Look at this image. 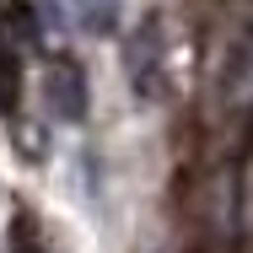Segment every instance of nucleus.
I'll list each match as a JSON object with an SVG mask.
<instances>
[{"label": "nucleus", "mask_w": 253, "mask_h": 253, "mask_svg": "<svg viewBox=\"0 0 253 253\" xmlns=\"http://www.w3.org/2000/svg\"><path fill=\"white\" fill-rule=\"evenodd\" d=\"M156 38H162V27H156V22H140V27L129 33V43H124V76H129V86L140 92V102L167 97V70H162Z\"/></svg>", "instance_id": "f257e3e1"}, {"label": "nucleus", "mask_w": 253, "mask_h": 253, "mask_svg": "<svg viewBox=\"0 0 253 253\" xmlns=\"http://www.w3.org/2000/svg\"><path fill=\"white\" fill-rule=\"evenodd\" d=\"M43 92H49V108L59 119H70V124L86 113V76H81L76 59H54L49 76H43Z\"/></svg>", "instance_id": "f03ea898"}, {"label": "nucleus", "mask_w": 253, "mask_h": 253, "mask_svg": "<svg viewBox=\"0 0 253 253\" xmlns=\"http://www.w3.org/2000/svg\"><path fill=\"white\" fill-rule=\"evenodd\" d=\"M5 33L22 38V43H38V33H43L38 5H33V0H11V5H5ZM5 33H0V38H5Z\"/></svg>", "instance_id": "7ed1b4c3"}, {"label": "nucleus", "mask_w": 253, "mask_h": 253, "mask_svg": "<svg viewBox=\"0 0 253 253\" xmlns=\"http://www.w3.org/2000/svg\"><path fill=\"white\" fill-rule=\"evenodd\" d=\"M22 102V59H16V49L0 38V113H11Z\"/></svg>", "instance_id": "20e7f679"}, {"label": "nucleus", "mask_w": 253, "mask_h": 253, "mask_svg": "<svg viewBox=\"0 0 253 253\" xmlns=\"http://www.w3.org/2000/svg\"><path fill=\"white\" fill-rule=\"evenodd\" d=\"M11 253H43V243H38V232H33V221H27V215H16V221H11Z\"/></svg>", "instance_id": "39448f33"}]
</instances>
